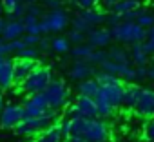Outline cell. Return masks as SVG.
<instances>
[{
    "label": "cell",
    "instance_id": "obj_23",
    "mask_svg": "<svg viewBox=\"0 0 154 142\" xmlns=\"http://www.w3.org/2000/svg\"><path fill=\"white\" fill-rule=\"evenodd\" d=\"M93 51H94V49H93L87 42L78 44V46H71V55H72L74 60H89V56H91Z\"/></svg>",
    "mask_w": 154,
    "mask_h": 142
},
{
    "label": "cell",
    "instance_id": "obj_37",
    "mask_svg": "<svg viewBox=\"0 0 154 142\" xmlns=\"http://www.w3.org/2000/svg\"><path fill=\"white\" fill-rule=\"evenodd\" d=\"M22 42L26 44V47H36V46H38V42H40V37L24 33V37H22Z\"/></svg>",
    "mask_w": 154,
    "mask_h": 142
},
{
    "label": "cell",
    "instance_id": "obj_35",
    "mask_svg": "<svg viewBox=\"0 0 154 142\" xmlns=\"http://www.w3.org/2000/svg\"><path fill=\"white\" fill-rule=\"evenodd\" d=\"M143 138L147 142H154V118L152 120H147V124L143 127Z\"/></svg>",
    "mask_w": 154,
    "mask_h": 142
},
{
    "label": "cell",
    "instance_id": "obj_41",
    "mask_svg": "<svg viewBox=\"0 0 154 142\" xmlns=\"http://www.w3.org/2000/svg\"><path fill=\"white\" fill-rule=\"evenodd\" d=\"M18 4H20V0H2V9L9 15V13H11Z\"/></svg>",
    "mask_w": 154,
    "mask_h": 142
},
{
    "label": "cell",
    "instance_id": "obj_15",
    "mask_svg": "<svg viewBox=\"0 0 154 142\" xmlns=\"http://www.w3.org/2000/svg\"><path fill=\"white\" fill-rule=\"evenodd\" d=\"M74 111L78 115V118H94L96 117V102L94 98H89V97H76L74 102Z\"/></svg>",
    "mask_w": 154,
    "mask_h": 142
},
{
    "label": "cell",
    "instance_id": "obj_46",
    "mask_svg": "<svg viewBox=\"0 0 154 142\" xmlns=\"http://www.w3.org/2000/svg\"><path fill=\"white\" fill-rule=\"evenodd\" d=\"M4 106H6V91L0 89V109H2Z\"/></svg>",
    "mask_w": 154,
    "mask_h": 142
},
{
    "label": "cell",
    "instance_id": "obj_19",
    "mask_svg": "<svg viewBox=\"0 0 154 142\" xmlns=\"http://www.w3.org/2000/svg\"><path fill=\"white\" fill-rule=\"evenodd\" d=\"M80 97H89V98H96L98 91H100V86L94 79H87V80H82L78 82V88H76Z\"/></svg>",
    "mask_w": 154,
    "mask_h": 142
},
{
    "label": "cell",
    "instance_id": "obj_2",
    "mask_svg": "<svg viewBox=\"0 0 154 142\" xmlns=\"http://www.w3.org/2000/svg\"><path fill=\"white\" fill-rule=\"evenodd\" d=\"M53 79H54V77H53V69H51L49 66L38 64V66L31 71V75L20 84V88H22V91H24L27 97L38 95V93H44V91H45V88L51 84Z\"/></svg>",
    "mask_w": 154,
    "mask_h": 142
},
{
    "label": "cell",
    "instance_id": "obj_30",
    "mask_svg": "<svg viewBox=\"0 0 154 142\" xmlns=\"http://www.w3.org/2000/svg\"><path fill=\"white\" fill-rule=\"evenodd\" d=\"M143 47H145V51H147L149 56L154 55V26L147 29V37L143 40Z\"/></svg>",
    "mask_w": 154,
    "mask_h": 142
},
{
    "label": "cell",
    "instance_id": "obj_12",
    "mask_svg": "<svg viewBox=\"0 0 154 142\" xmlns=\"http://www.w3.org/2000/svg\"><path fill=\"white\" fill-rule=\"evenodd\" d=\"M94 75H96V67L93 64H89L87 60H76L69 67V79L71 80L82 82L87 79H94Z\"/></svg>",
    "mask_w": 154,
    "mask_h": 142
},
{
    "label": "cell",
    "instance_id": "obj_17",
    "mask_svg": "<svg viewBox=\"0 0 154 142\" xmlns=\"http://www.w3.org/2000/svg\"><path fill=\"white\" fill-rule=\"evenodd\" d=\"M140 95H141V86H138V84H134V82H132V84H127V86L123 88V100H122V106L134 111V108H136V104H138V100H140Z\"/></svg>",
    "mask_w": 154,
    "mask_h": 142
},
{
    "label": "cell",
    "instance_id": "obj_26",
    "mask_svg": "<svg viewBox=\"0 0 154 142\" xmlns=\"http://www.w3.org/2000/svg\"><path fill=\"white\" fill-rule=\"evenodd\" d=\"M94 80L98 82V86H100V88H103V86H116V84H123L120 79H116V77L109 75V73H103V71H96Z\"/></svg>",
    "mask_w": 154,
    "mask_h": 142
},
{
    "label": "cell",
    "instance_id": "obj_4",
    "mask_svg": "<svg viewBox=\"0 0 154 142\" xmlns=\"http://www.w3.org/2000/svg\"><path fill=\"white\" fill-rule=\"evenodd\" d=\"M105 24V11L102 9H82V11H76L74 17L71 18V26L74 31H80V33H87L89 29L94 27H102Z\"/></svg>",
    "mask_w": 154,
    "mask_h": 142
},
{
    "label": "cell",
    "instance_id": "obj_48",
    "mask_svg": "<svg viewBox=\"0 0 154 142\" xmlns=\"http://www.w3.org/2000/svg\"><path fill=\"white\" fill-rule=\"evenodd\" d=\"M149 80H154V66H150L149 67V77H147Z\"/></svg>",
    "mask_w": 154,
    "mask_h": 142
},
{
    "label": "cell",
    "instance_id": "obj_51",
    "mask_svg": "<svg viewBox=\"0 0 154 142\" xmlns=\"http://www.w3.org/2000/svg\"><path fill=\"white\" fill-rule=\"evenodd\" d=\"M0 13H2V0H0Z\"/></svg>",
    "mask_w": 154,
    "mask_h": 142
},
{
    "label": "cell",
    "instance_id": "obj_16",
    "mask_svg": "<svg viewBox=\"0 0 154 142\" xmlns=\"http://www.w3.org/2000/svg\"><path fill=\"white\" fill-rule=\"evenodd\" d=\"M26 33L24 29V24L22 20H8L2 27V33H0V38L4 42H13V40H18L22 38Z\"/></svg>",
    "mask_w": 154,
    "mask_h": 142
},
{
    "label": "cell",
    "instance_id": "obj_49",
    "mask_svg": "<svg viewBox=\"0 0 154 142\" xmlns=\"http://www.w3.org/2000/svg\"><path fill=\"white\" fill-rule=\"evenodd\" d=\"M4 24H6V20H4V18H0V33H2V27H4Z\"/></svg>",
    "mask_w": 154,
    "mask_h": 142
},
{
    "label": "cell",
    "instance_id": "obj_29",
    "mask_svg": "<svg viewBox=\"0 0 154 142\" xmlns=\"http://www.w3.org/2000/svg\"><path fill=\"white\" fill-rule=\"evenodd\" d=\"M40 51L36 47H24L20 53H17V58H24V60H38Z\"/></svg>",
    "mask_w": 154,
    "mask_h": 142
},
{
    "label": "cell",
    "instance_id": "obj_5",
    "mask_svg": "<svg viewBox=\"0 0 154 142\" xmlns=\"http://www.w3.org/2000/svg\"><path fill=\"white\" fill-rule=\"evenodd\" d=\"M111 37L118 44L134 46V44H143V40L147 37V31L141 29L136 22H120L116 27L111 29Z\"/></svg>",
    "mask_w": 154,
    "mask_h": 142
},
{
    "label": "cell",
    "instance_id": "obj_43",
    "mask_svg": "<svg viewBox=\"0 0 154 142\" xmlns=\"http://www.w3.org/2000/svg\"><path fill=\"white\" fill-rule=\"evenodd\" d=\"M120 2H122V0H100V6L103 9H107V11H112V8L118 6Z\"/></svg>",
    "mask_w": 154,
    "mask_h": 142
},
{
    "label": "cell",
    "instance_id": "obj_44",
    "mask_svg": "<svg viewBox=\"0 0 154 142\" xmlns=\"http://www.w3.org/2000/svg\"><path fill=\"white\" fill-rule=\"evenodd\" d=\"M8 55H9V46H8V42L0 38V56H8Z\"/></svg>",
    "mask_w": 154,
    "mask_h": 142
},
{
    "label": "cell",
    "instance_id": "obj_11",
    "mask_svg": "<svg viewBox=\"0 0 154 142\" xmlns=\"http://www.w3.org/2000/svg\"><path fill=\"white\" fill-rule=\"evenodd\" d=\"M85 42H87L93 49L109 47V44L112 42L111 29H107V27H94V29H89V31L85 33Z\"/></svg>",
    "mask_w": 154,
    "mask_h": 142
},
{
    "label": "cell",
    "instance_id": "obj_20",
    "mask_svg": "<svg viewBox=\"0 0 154 142\" xmlns=\"http://www.w3.org/2000/svg\"><path fill=\"white\" fill-rule=\"evenodd\" d=\"M109 53V60L111 62H116V64H122V66H131V58H129V51L122 46H111V49H107Z\"/></svg>",
    "mask_w": 154,
    "mask_h": 142
},
{
    "label": "cell",
    "instance_id": "obj_9",
    "mask_svg": "<svg viewBox=\"0 0 154 142\" xmlns=\"http://www.w3.org/2000/svg\"><path fill=\"white\" fill-rule=\"evenodd\" d=\"M134 111L140 118H145V120L154 118V88H141V95Z\"/></svg>",
    "mask_w": 154,
    "mask_h": 142
},
{
    "label": "cell",
    "instance_id": "obj_7",
    "mask_svg": "<svg viewBox=\"0 0 154 142\" xmlns=\"http://www.w3.org/2000/svg\"><path fill=\"white\" fill-rule=\"evenodd\" d=\"M26 118L24 108L18 102H6V106L0 109V129L13 131L22 120Z\"/></svg>",
    "mask_w": 154,
    "mask_h": 142
},
{
    "label": "cell",
    "instance_id": "obj_3",
    "mask_svg": "<svg viewBox=\"0 0 154 142\" xmlns=\"http://www.w3.org/2000/svg\"><path fill=\"white\" fill-rule=\"evenodd\" d=\"M44 97L49 104L51 109H56V111H62L69 106V98H71V89L69 86L65 84V80L62 79H53L51 84L45 88L44 91Z\"/></svg>",
    "mask_w": 154,
    "mask_h": 142
},
{
    "label": "cell",
    "instance_id": "obj_42",
    "mask_svg": "<svg viewBox=\"0 0 154 142\" xmlns=\"http://www.w3.org/2000/svg\"><path fill=\"white\" fill-rule=\"evenodd\" d=\"M36 49H38L40 53H47V51H51V40H49L47 37H45V38H42V37H40V42H38Z\"/></svg>",
    "mask_w": 154,
    "mask_h": 142
},
{
    "label": "cell",
    "instance_id": "obj_50",
    "mask_svg": "<svg viewBox=\"0 0 154 142\" xmlns=\"http://www.w3.org/2000/svg\"><path fill=\"white\" fill-rule=\"evenodd\" d=\"M26 142H36V138H31V140H26Z\"/></svg>",
    "mask_w": 154,
    "mask_h": 142
},
{
    "label": "cell",
    "instance_id": "obj_36",
    "mask_svg": "<svg viewBox=\"0 0 154 142\" xmlns=\"http://www.w3.org/2000/svg\"><path fill=\"white\" fill-rule=\"evenodd\" d=\"M26 15H29V17H35V18H42V15H44V11H42V6H40V4L26 6Z\"/></svg>",
    "mask_w": 154,
    "mask_h": 142
},
{
    "label": "cell",
    "instance_id": "obj_14",
    "mask_svg": "<svg viewBox=\"0 0 154 142\" xmlns=\"http://www.w3.org/2000/svg\"><path fill=\"white\" fill-rule=\"evenodd\" d=\"M11 88H15L13 58H9V56H0V89L8 91Z\"/></svg>",
    "mask_w": 154,
    "mask_h": 142
},
{
    "label": "cell",
    "instance_id": "obj_31",
    "mask_svg": "<svg viewBox=\"0 0 154 142\" xmlns=\"http://www.w3.org/2000/svg\"><path fill=\"white\" fill-rule=\"evenodd\" d=\"M72 6L78 8V11H82V9H96L100 6V0H72Z\"/></svg>",
    "mask_w": 154,
    "mask_h": 142
},
{
    "label": "cell",
    "instance_id": "obj_47",
    "mask_svg": "<svg viewBox=\"0 0 154 142\" xmlns=\"http://www.w3.org/2000/svg\"><path fill=\"white\" fill-rule=\"evenodd\" d=\"M20 2L26 6H33V4H40V0H20Z\"/></svg>",
    "mask_w": 154,
    "mask_h": 142
},
{
    "label": "cell",
    "instance_id": "obj_39",
    "mask_svg": "<svg viewBox=\"0 0 154 142\" xmlns=\"http://www.w3.org/2000/svg\"><path fill=\"white\" fill-rule=\"evenodd\" d=\"M40 6L49 9V11H54V9L62 8V2H60V0H40Z\"/></svg>",
    "mask_w": 154,
    "mask_h": 142
},
{
    "label": "cell",
    "instance_id": "obj_40",
    "mask_svg": "<svg viewBox=\"0 0 154 142\" xmlns=\"http://www.w3.org/2000/svg\"><path fill=\"white\" fill-rule=\"evenodd\" d=\"M8 46H9V53H20L24 47H26V44L22 42V38H18V40H13V42H8Z\"/></svg>",
    "mask_w": 154,
    "mask_h": 142
},
{
    "label": "cell",
    "instance_id": "obj_25",
    "mask_svg": "<svg viewBox=\"0 0 154 142\" xmlns=\"http://www.w3.org/2000/svg\"><path fill=\"white\" fill-rule=\"evenodd\" d=\"M22 24H24V29H26L27 35L42 37V33H40V18H35V17L26 15V17L22 18Z\"/></svg>",
    "mask_w": 154,
    "mask_h": 142
},
{
    "label": "cell",
    "instance_id": "obj_1",
    "mask_svg": "<svg viewBox=\"0 0 154 142\" xmlns=\"http://www.w3.org/2000/svg\"><path fill=\"white\" fill-rule=\"evenodd\" d=\"M71 137H80L87 142H109L111 133L105 120L94 118H71Z\"/></svg>",
    "mask_w": 154,
    "mask_h": 142
},
{
    "label": "cell",
    "instance_id": "obj_24",
    "mask_svg": "<svg viewBox=\"0 0 154 142\" xmlns=\"http://www.w3.org/2000/svg\"><path fill=\"white\" fill-rule=\"evenodd\" d=\"M51 51L56 55H65L71 51V42L67 40V37H54L51 38Z\"/></svg>",
    "mask_w": 154,
    "mask_h": 142
},
{
    "label": "cell",
    "instance_id": "obj_21",
    "mask_svg": "<svg viewBox=\"0 0 154 142\" xmlns=\"http://www.w3.org/2000/svg\"><path fill=\"white\" fill-rule=\"evenodd\" d=\"M58 122H60V120H58ZM58 122H54L53 126H49L47 129H44V131L36 137V142H63V137H62V133H60Z\"/></svg>",
    "mask_w": 154,
    "mask_h": 142
},
{
    "label": "cell",
    "instance_id": "obj_6",
    "mask_svg": "<svg viewBox=\"0 0 154 142\" xmlns=\"http://www.w3.org/2000/svg\"><path fill=\"white\" fill-rule=\"evenodd\" d=\"M71 24V17L69 13L60 8V9H54V11H47L42 15L40 18V33L42 35H47V33H60L63 31L67 26Z\"/></svg>",
    "mask_w": 154,
    "mask_h": 142
},
{
    "label": "cell",
    "instance_id": "obj_45",
    "mask_svg": "<svg viewBox=\"0 0 154 142\" xmlns=\"http://www.w3.org/2000/svg\"><path fill=\"white\" fill-rule=\"evenodd\" d=\"M63 142H87V140H84L80 137H67V138H63Z\"/></svg>",
    "mask_w": 154,
    "mask_h": 142
},
{
    "label": "cell",
    "instance_id": "obj_34",
    "mask_svg": "<svg viewBox=\"0 0 154 142\" xmlns=\"http://www.w3.org/2000/svg\"><path fill=\"white\" fill-rule=\"evenodd\" d=\"M120 22H122V17H118L116 13H112V11L105 13V24H107V29H112V27H116Z\"/></svg>",
    "mask_w": 154,
    "mask_h": 142
},
{
    "label": "cell",
    "instance_id": "obj_32",
    "mask_svg": "<svg viewBox=\"0 0 154 142\" xmlns=\"http://www.w3.org/2000/svg\"><path fill=\"white\" fill-rule=\"evenodd\" d=\"M67 40H69L72 46H78V44H84V42H85V35H84V33H80V31L71 29V31H69V35H67Z\"/></svg>",
    "mask_w": 154,
    "mask_h": 142
},
{
    "label": "cell",
    "instance_id": "obj_13",
    "mask_svg": "<svg viewBox=\"0 0 154 142\" xmlns=\"http://www.w3.org/2000/svg\"><path fill=\"white\" fill-rule=\"evenodd\" d=\"M38 66L36 60H24V58H15L13 60V79H15V86H20L29 75L31 71Z\"/></svg>",
    "mask_w": 154,
    "mask_h": 142
},
{
    "label": "cell",
    "instance_id": "obj_52",
    "mask_svg": "<svg viewBox=\"0 0 154 142\" xmlns=\"http://www.w3.org/2000/svg\"><path fill=\"white\" fill-rule=\"evenodd\" d=\"M60 2H65V0H60ZM69 2H72V0H69Z\"/></svg>",
    "mask_w": 154,
    "mask_h": 142
},
{
    "label": "cell",
    "instance_id": "obj_22",
    "mask_svg": "<svg viewBox=\"0 0 154 142\" xmlns=\"http://www.w3.org/2000/svg\"><path fill=\"white\" fill-rule=\"evenodd\" d=\"M141 8V0H122L118 6L112 8V13H116L118 17H123L131 11H136Z\"/></svg>",
    "mask_w": 154,
    "mask_h": 142
},
{
    "label": "cell",
    "instance_id": "obj_33",
    "mask_svg": "<svg viewBox=\"0 0 154 142\" xmlns=\"http://www.w3.org/2000/svg\"><path fill=\"white\" fill-rule=\"evenodd\" d=\"M24 17H26V4H22V2H20V4H18L9 15H8L9 20H22Z\"/></svg>",
    "mask_w": 154,
    "mask_h": 142
},
{
    "label": "cell",
    "instance_id": "obj_10",
    "mask_svg": "<svg viewBox=\"0 0 154 142\" xmlns=\"http://www.w3.org/2000/svg\"><path fill=\"white\" fill-rule=\"evenodd\" d=\"M22 108H24V115H26V117H29V118H38V117H42V115L49 109V104H47L44 93H38V95L27 97V98L22 102Z\"/></svg>",
    "mask_w": 154,
    "mask_h": 142
},
{
    "label": "cell",
    "instance_id": "obj_27",
    "mask_svg": "<svg viewBox=\"0 0 154 142\" xmlns=\"http://www.w3.org/2000/svg\"><path fill=\"white\" fill-rule=\"evenodd\" d=\"M136 24H138L141 29L147 31L149 27L154 26V13H152V11H147V9H141V13H140L138 20H136Z\"/></svg>",
    "mask_w": 154,
    "mask_h": 142
},
{
    "label": "cell",
    "instance_id": "obj_38",
    "mask_svg": "<svg viewBox=\"0 0 154 142\" xmlns=\"http://www.w3.org/2000/svg\"><path fill=\"white\" fill-rule=\"evenodd\" d=\"M134 75H136L134 80H138V82L149 80V79H147V77H149V67H147V66H143V67H134Z\"/></svg>",
    "mask_w": 154,
    "mask_h": 142
},
{
    "label": "cell",
    "instance_id": "obj_18",
    "mask_svg": "<svg viewBox=\"0 0 154 142\" xmlns=\"http://www.w3.org/2000/svg\"><path fill=\"white\" fill-rule=\"evenodd\" d=\"M129 58H131V62H132L136 67H143V66L149 64V55H147L143 44H134V46H131V49H129Z\"/></svg>",
    "mask_w": 154,
    "mask_h": 142
},
{
    "label": "cell",
    "instance_id": "obj_8",
    "mask_svg": "<svg viewBox=\"0 0 154 142\" xmlns=\"http://www.w3.org/2000/svg\"><path fill=\"white\" fill-rule=\"evenodd\" d=\"M123 88L125 84H116V86H103L100 88L94 102L96 104H103V106H109L112 109H118L122 106V100H123Z\"/></svg>",
    "mask_w": 154,
    "mask_h": 142
},
{
    "label": "cell",
    "instance_id": "obj_28",
    "mask_svg": "<svg viewBox=\"0 0 154 142\" xmlns=\"http://www.w3.org/2000/svg\"><path fill=\"white\" fill-rule=\"evenodd\" d=\"M109 60V53H107V49H94L93 53H91V56H89V64H93L94 67L96 66H102L103 62H107Z\"/></svg>",
    "mask_w": 154,
    "mask_h": 142
}]
</instances>
